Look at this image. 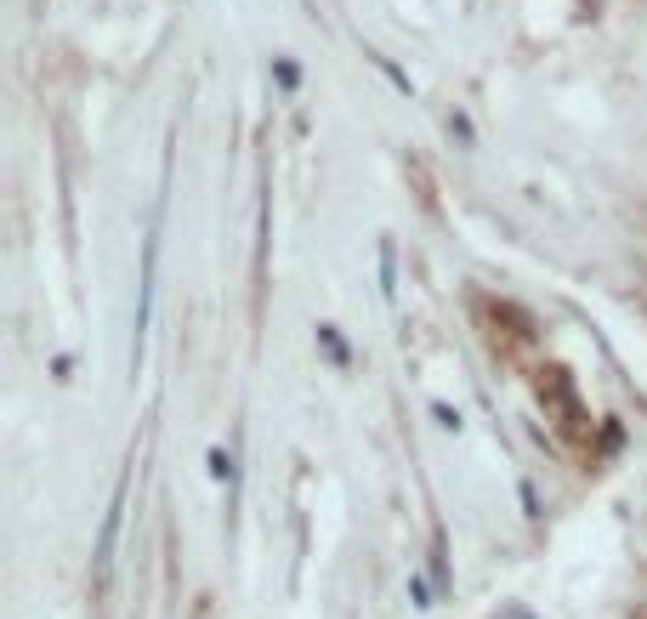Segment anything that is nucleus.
Here are the masks:
<instances>
[{
    "mask_svg": "<svg viewBox=\"0 0 647 619\" xmlns=\"http://www.w3.org/2000/svg\"><path fill=\"white\" fill-rule=\"evenodd\" d=\"M318 341L330 347V358H335V364H347V347H341V336H335L330 324H318Z\"/></svg>",
    "mask_w": 647,
    "mask_h": 619,
    "instance_id": "obj_1",
    "label": "nucleus"
},
{
    "mask_svg": "<svg viewBox=\"0 0 647 619\" xmlns=\"http://www.w3.org/2000/svg\"><path fill=\"white\" fill-rule=\"evenodd\" d=\"M210 472H216V478H233V460L222 455V449H210Z\"/></svg>",
    "mask_w": 647,
    "mask_h": 619,
    "instance_id": "obj_2",
    "label": "nucleus"
}]
</instances>
